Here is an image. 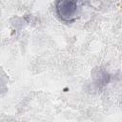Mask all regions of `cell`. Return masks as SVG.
<instances>
[{"label": "cell", "instance_id": "cell-1", "mask_svg": "<svg viewBox=\"0 0 122 122\" xmlns=\"http://www.w3.org/2000/svg\"><path fill=\"white\" fill-rule=\"evenodd\" d=\"M54 8L58 18L66 23L74 22L80 13L78 0H56Z\"/></svg>", "mask_w": 122, "mask_h": 122}]
</instances>
